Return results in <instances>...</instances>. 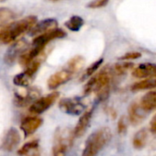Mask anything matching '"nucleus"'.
<instances>
[{
  "mask_svg": "<svg viewBox=\"0 0 156 156\" xmlns=\"http://www.w3.org/2000/svg\"><path fill=\"white\" fill-rule=\"evenodd\" d=\"M112 139L109 128L103 127L92 132L87 139L82 156H98L99 152L108 144Z\"/></svg>",
  "mask_w": 156,
  "mask_h": 156,
  "instance_id": "7ed1b4c3",
  "label": "nucleus"
},
{
  "mask_svg": "<svg viewBox=\"0 0 156 156\" xmlns=\"http://www.w3.org/2000/svg\"><path fill=\"white\" fill-rule=\"evenodd\" d=\"M84 26V20L80 16H72L66 22H65V27L71 30V31H79L80 29Z\"/></svg>",
  "mask_w": 156,
  "mask_h": 156,
  "instance_id": "412c9836",
  "label": "nucleus"
},
{
  "mask_svg": "<svg viewBox=\"0 0 156 156\" xmlns=\"http://www.w3.org/2000/svg\"><path fill=\"white\" fill-rule=\"evenodd\" d=\"M28 41L25 39H21L19 41H15L12 45L7 50L5 56H4V62L8 65H12L16 60L27 50L28 48Z\"/></svg>",
  "mask_w": 156,
  "mask_h": 156,
  "instance_id": "423d86ee",
  "label": "nucleus"
},
{
  "mask_svg": "<svg viewBox=\"0 0 156 156\" xmlns=\"http://www.w3.org/2000/svg\"><path fill=\"white\" fill-rule=\"evenodd\" d=\"M130 88H131V91H133V92L156 88V75L147 77L139 82H136L135 84H133L131 86Z\"/></svg>",
  "mask_w": 156,
  "mask_h": 156,
  "instance_id": "2eb2a0df",
  "label": "nucleus"
},
{
  "mask_svg": "<svg viewBox=\"0 0 156 156\" xmlns=\"http://www.w3.org/2000/svg\"><path fill=\"white\" fill-rule=\"evenodd\" d=\"M103 58H100V59H98V60H97L95 62H93L87 69V71H86V73H85V76H91V75H93L96 72H97V70L102 65V63H103Z\"/></svg>",
  "mask_w": 156,
  "mask_h": 156,
  "instance_id": "b1692460",
  "label": "nucleus"
},
{
  "mask_svg": "<svg viewBox=\"0 0 156 156\" xmlns=\"http://www.w3.org/2000/svg\"><path fill=\"white\" fill-rule=\"evenodd\" d=\"M150 129L152 133H156V115L152 118L150 123Z\"/></svg>",
  "mask_w": 156,
  "mask_h": 156,
  "instance_id": "cd10ccee",
  "label": "nucleus"
},
{
  "mask_svg": "<svg viewBox=\"0 0 156 156\" xmlns=\"http://www.w3.org/2000/svg\"><path fill=\"white\" fill-rule=\"evenodd\" d=\"M139 104L140 108L146 112L151 111L156 108V91H150L145 94L141 98Z\"/></svg>",
  "mask_w": 156,
  "mask_h": 156,
  "instance_id": "f3484780",
  "label": "nucleus"
},
{
  "mask_svg": "<svg viewBox=\"0 0 156 156\" xmlns=\"http://www.w3.org/2000/svg\"><path fill=\"white\" fill-rule=\"evenodd\" d=\"M58 26V22L54 19H46L41 21H37V23L29 30V34L30 36H38L53 29H56Z\"/></svg>",
  "mask_w": 156,
  "mask_h": 156,
  "instance_id": "f8f14e48",
  "label": "nucleus"
},
{
  "mask_svg": "<svg viewBox=\"0 0 156 156\" xmlns=\"http://www.w3.org/2000/svg\"><path fill=\"white\" fill-rule=\"evenodd\" d=\"M60 97L59 92H52L45 97L35 100L30 107V112L34 115H40L49 109Z\"/></svg>",
  "mask_w": 156,
  "mask_h": 156,
  "instance_id": "39448f33",
  "label": "nucleus"
},
{
  "mask_svg": "<svg viewBox=\"0 0 156 156\" xmlns=\"http://www.w3.org/2000/svg\"><path fill=\"white\" fill-rule=\"evenodd\" d=\"M147 140H148V133L147 130L142 129H140L138 132L135 133L133 140H132V144L133 147L137 150H141L146 146L147 143Z\"/></svg>",
  "mask_w": 156,
  "mask_h": 156,
  "instance_id": "aec40b11",
  "label": "nucleus"
},
{
  "mask_svg": "<svg viewBox=\"0 0 156 156\" xmlns=\"http://www.w3.org/2000/svg\"><path fill=\"white\" fill-rule=\"evenodd\" d=\"M37 21L38 20L35 16H28L20 20L8 24L0 30V41L6 44L14 42L19 37L29 31Z\"/></svg>",
  "mask_w": 156,
  "mask_h": 156,
  "instance_id": "f03ea898",
  "label": "nucleus"
},
{
  "mask_svg": "<svg viewBox=\"0 0 156 156\" xmlns=\"http://www.w3.org/2000/svg\"><path fill=\"white\" fill-rule=\"evenodd\" d=\"M111 76L112 72L109 68H105L100 71L86 85L85 95H89L92 92H95L99 101H105L109 96Z\"/></svg>",
  "mask_w": 156,
  "mask_h": 156,
  "instance_id": "f257e3e1",
  "label": "nucleus"
},
{
  "mask_svg": "<svg viewBox=\"0 0 156 156\" xmlns=\"http://www.w3.org/2000/svg\"><path fill=\"white\" fill-rule=\"evenodd\" d=\"M109 0H93L90 3L87 4V8L89 9H100L105 7Z\"/></svg>",
  "mask_w": 156,
  "mask_h": 156,
  "instance_id": "a878e982",
  "label": "nucleus"
},
{
  "mask_svg": "<svg viewBox=\"0 0 156 156\" xmlns=\"http://www.w3.org/2000/svg\"><path fill=\"white\" fill-rule=\"evenodd\" d=\"M141 57V53L139 51H129L126 52L124 55H122L119 60H123V61H129V60H136Z\"/></svg>",
  "mask_w": 156,
  "mask_h": 156,
  "instance_id": "393cba45",
  "label": "nucleus"
},
{
  "mask_svg": "<svg viewBox=\"0 0 156 156\" xmlns=\"http://www.w3.org/2000/svg\"><path fill=\"white\" fill-rule=\"evenodd\" d=\"M0 1H1V2H2V1H4V0H0Z\"/></svg>",
  "mask_w": 156,
  "mask_h": 156,
  "instance_id": "c756f323",
  "label": "nucleus"
},
{
  "mask_svg": "<svg viewBox=\"0 0 156 156\" xmlns=\"http://www.w3.org/2000/svg\"><path fill=\"white\" fill-rule=\"evenodd\" d=\"M84 65H85V59H84V57H82L80 55H77V56H74L73 58H72L67 62L65 69H67L70 73L74 74L77 72H79Z\"/></svg>",
  "mask_w": 156,
  "mask_h": 156,
  "instance_id": "6ab92c4d",
  "label": "nucleus"
},
{
  "mask_svg": "<svg viewBox=\"0 0 156 156\" xmlns=\"http://www.w3.org/2000/svg\"><path fill=\"white\" fill-rule=\"evenodd\" d=\"M35 73H33L30 70L26 68V70L20 73H18L13 78V83L15 86L26 87L30 85V81L32 80Z\"/></svg>",
  "mask_w": 156,
  "mask_h": 156,
  "instance_id": "dca6fc26",
  "label": "nucleus"
},
{
  "mask_svg": "<svg viewBox=\"0 0 156 156\" xmlns=\"http://www.w3.org/2000/svg\"><path fill=\"white\" fill-rule=\"evenodd\" d=\"M39 148V141L37 140H31L30 142L25 143L18 151L20 156H38L39 153L37 150Z\"/></svg>",
  "mask_w": 156,
  "mask_h": 156,
  "instance_id": "a211bd4d",
  "label": "nucleus"
},
{
  "mask_svg": "<svg viewBox=\"0 0 156 156\" xmlns=\"http://www.w3.org/2000/svg\"><path fill=\"white\" fill-rule=\"evenodd\" d=\"M134 68V63L129 62H122L116 63L113 67V72L118 75H123L127 73L129 71L132 70Z\"/></svg>",
  "mask_w": 156,
  "mask_h": 156,
  "instance_id": "5701e85b",
  "label": "nucleus"
},
{
  "mask_svg": "<svg viewBox=\"0 0 156 156\" xmlns=\"http://www.w3.org/2000/svg\"><path fill=\"white\" fill-rule=\"evenodd\" d=\"M73 133L69 129L59 128L54 133V143L51 149L53 156H66L68 151L73 146Z\"/></svg>",
  "mask_w": 156,
  "mask_h": 156,
  "instance_id": "20e7f679",
  "label": "nucleus"
},
{
  "mask_svg": "<svg viewBox=\"0 0 156 156\" xmlns=\"http://www.w3.org/2000/svg\"><path fill=\"white\" fill-rule=\"evenodd\" d=\"M42 119L38 116H30L22 119L20 129L24 132L25 137L33 134L42 124Z\"/></svg>",
  "mask_w": 156,
  "mask_h": 156,
  "instance_id": "9d476101",
  "label": "nucleus"
},
{
  "mask_svg": "<svg viewBox=\"0 0 156 156\" xmlns=\"http://www.w3.org/2000/svg\"><path fill=\"white\" fill-rule=\"evenodd\" d=\"M92 116H93V108L83 113V115L80 117L79 120H78L75 128L73 130L74 138H80L86 133L88 127L90 126Z\"/></svg>",
  "mask_w": 156,
  "mask_h": 156,
  "instance_id": "9b49d317",
  "label": "nucleus"
},
{
  "mask_svg": "<svg viewBox=\"0 0 156 156\" xmlns=\"http://www.w3.org/2000/svg\"><path fill=\"white\" fill-rule=\"evenodd\" d=\"M153 75H156V64L154 63L145 62L132 69V76L139 79H144Z\"/></svg>",
  "mask_w": 156,
  "mask_h": 156,
  "instance_id": "ddd939ff",
  "label": "nucleus"
},
{
  "mask_svg": "<svg viewBox=\"0 0 156 156\" xmlns=\"http://www.w3.org/2000/svg\"><path fill=\"white\" fill-rule=\"evenodd\" d=\"M144 112H146V111H144L140 108L139 103H136V102L132 103L129 107V111H128V113H129V121L134 126L140 124L143 121V119H145Z\"/></svg>",
  "mask_w": 156,
  "mask_h": 156,
  "instance_id": "4468645a",
  "label": "nucleus"
},
{
  "mask_svg": "<svg viewBox=\"0 0 156 156\" xmlns=\"http://www.w3.org/2000/svg\"><path fill=\"white\" fill-rule=\"evenodd\" d=\"M14 18L15 13L11 9L6 8L0 9V30L6 27V25H8L9 22L12 20Z\"/></svg>",
  "mask_w": 156,
  "mask_h": 156,
  "instance_id": "4be33fe9",
  "label": "nucleus"
},
{
  "mask_svg": "<svg viewBox=\"0 0 156 156\" xmlns=\"http://www.w3.org/2000/svg\"><path fill=\"white\" fill-rule=\"evenodd\" d=\"M21 136L16 128H10L2 142V150L8 152H11L20 142Z\"/></svg>",
  "mask_w": 156,
  "mask_h": 156,
  "instance_id": "6e6552de",
  "label": "nucleus"
},
{
  "mask_svg": "<svg viewBox=\"0 0 156 156\" xmlns=\"http://www.w3.org/2000/svg\"><path fill=\"white\" fill-rule=\"evenodd\" d=\"M49 2H59V1H62V0H47Z\"/></svg>",
  "mask_w": 156,
  "mask_h": 156,
  "instance_id": "c85d7f7f",
  "label": "nucleus"
},
{
  "mask_svg": "<svg viewBox=\"0 0 156 156\" xmlns=\"http://www.w3.org/2000/svg\"><path fill=\"white\" fill-rule=\"evenodd\" d=\"M59 108L66 114L80 115L85 109V105L80 101V98H63L59 103Z\"/></svg>",
  "mask_w": 156,
  "mask_h": 156,
  "instance_id": "0eeeda50",
  "label": "nucleus"
},
{
  "mask_svg": "<svg viewBox=\"0 0 156 156\" xmlns=\"http://www.w3.org/2000/svg\"><path fill=\"white\" fill-rule=\"evenodd\" d=\"M127 121L125 117H121L118 122V132L119 134H124L127 131Z\"/></svg>",
  "mask_w": 156,
  "mask_h": 156,
  "instance_id": "bb28decb",
  "label": "nucleus"
},
{
  "mask_svg": "<svg viewBox=\"0 0 156 156\" xmlns=\"http://www.w3.org/2000/svg\"><path fill=\"white\" fill-rule=\"evenodd\" d=\"M73 74L70 73L67 69H62L61 71L53 73L48 80V87L49 89H56L62 85L67 83Z\"/></svg>",
  "mask_w": 156,
  "mask_h": 156,
  "instance_id": "1a4fd4ad",
  "label": "nucleus"
}]
</instances>
